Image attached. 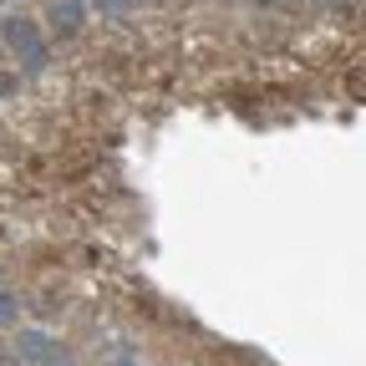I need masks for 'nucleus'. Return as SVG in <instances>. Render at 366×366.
Returning <instances> with one entry per match:
<instances>
[{
  "instance_id": "39448f33",
  "label": "nucleus",
  "mask_w": 366,
  "mask_h": 366,
  "mask_svg": "<svg viewBox=\"0 0 366 366\" xmlns=\"http://www.w3.org/2000/svg\"><path fill=\"white\" fill-rule=\"evenodd\" d=\"M16 305H21L16 295H6V290H0V326H16V315H21Z\"/></svg>"
},
{
  "instance_id": "7ed1b4c3",
  "label": "nucleus",
  "mask_w": 366,
  "mask_h": 366,
  "mask_svg": "<svg viewBox=\"0 0 366 366\" xmlns=\"http://www.w3.org/2000/svg\"><path fill=\"white\" fill-rule=\"evenodd\" d=\"M16 356H21V366H71V356L46 336V331H21Z\"/></svg>"
},
{
  "instance_id": "f257e3e1",
  "label": "nucleus",
  "mask_w": 366,
  "mask_h": 366,
  "mask_svg": "<svg viewBox=\"0 0 366 366\" xmlns=\"http://www.w3.org/2000/svg\"><path fill=\"white\" fill-rule=\"evenodd\" d=\"M0 41L16 51L26 76H41L46 66H51V41H46L36 16H6V21H0Z\"/></svg>"
},
{
  "instance_id": "6e6552de",
  "label": "nucleus",
  "mask_w": 366,
  "mask_h": 366,
  "mask_svg": "<svg viewBox=\"0 0 366 366\" xmlns=\"http://www.w3.org/2000/svg\"><path fill=\"white\" fill-rule=\"evenodd\" d=\"M315 6H341V0H315Z\"/></svg>"
},
{
  "instance_id": "423d86ee",
  "label": "nucleus",
  "mask_w": 366,
  "mask_h": 366,
  "mask_svg": "<svg viewBox=\"0 0 366 366\" xmlns=\"http://www.w3.org/2000/svg\"><path fill=\"white\" fill-rule=\"evenodd\" d=\"M16 86H21V76H16V71H0V102H6Z\"/></svg>"
},
{
  "instance_id": "20e7f679",
  "label": "nucleus",
  "mask_w": 366,
  "mask_h": 366,
  "mask_svg": "<svg viewBox=\"0 0 366 366\" xmlns=\"http://www.w3.org/2000/svg\"><path fill=\"white\" fill-rule=\"evenodd\" d=\"M86 11L102 16V21H112V26H122V21L137 16V0H86Z\"/></svg>"
},
{
  "instance_id": "0eeeda50",
  "label": "nucleus",
  "mask_w": 366,
  "mask_h": 366,
  "mask_svg": "<svg viewBox=\"0 0 366 366\" xmlns=\"http://www.w3.org/2000/svg\"><path fill=\"white\" fill-rule=\"evenodd\" d=\"M107 366H143V361H132V356H112Z\"/></svg>"
},
{
  "instance_id": "9b49d317",
  "label": "nucleus",
  "mask_w": 366,
  "mask_h": 366,
  "mask_svg": "<svg viewBox=\"0 0 366 366\" xmlns=\"http://www.w3.org/2000/svg\"><path fill=\"white\" fill-rule=\"evenodd\" d=\"M0 6H6V0H0Z\"/></svg>"
},
{
  "instance_id": "9d476101",
  "label": "nucleus",
  "mask_w": 366,
  "mask_h": 366,
  "mask_svg": "<svg viewBox=\"0 0 366 366\" xmlns=\"http://www.w3.org/2000/svg\"><path fill=\"white\" fill-rule=\"evenodd\" d=\"M137 6H143V0H137ZM148 6H158V0H148Z\"/></svg>"
},
{
  "instance_id": "1a4fd4ad",
  "label": "nucleus",
  "mask_w": 366,
  "mask_h": 366,
  "mask_svg": "<svg viewBox=\"0 0 366 366\" xmlns=\"http://www.w3.org/2000/svg\"><path fill=\"white\" fill-rule=\"evenodd\" d=\"M259 6H285V0H259Z\"/></svg>"
},
{
  "instance_id": "f03ea898",
  "label": "nucleus",
  "mask_w": 366,
  "mask_h": 366,
  "mask_svg": "<svg viewBox=\"0 0 366 366\" xmlns=\"http://www.w3.org/2000/svg\"><path fill=\"white\" fill-rule=\"evenodd\" d=\"M86 0H46L41 6V31H51L56 41H71V36H81V26H86Z\"/></svg>"
}]
</instances>
